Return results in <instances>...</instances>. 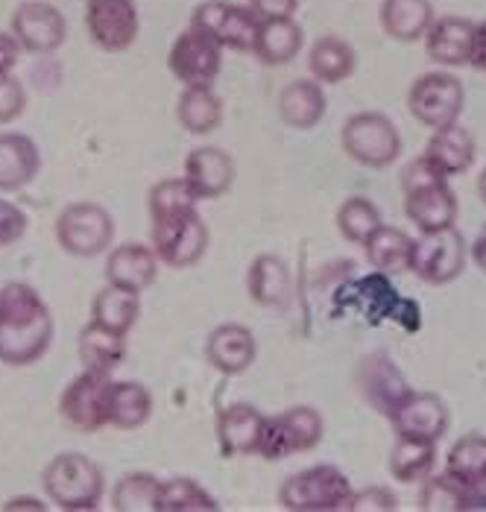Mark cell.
I'll return each instance as SVG.
<instances>
[{"instance_id":"obj_1","label":"cell","mask_w":486,"mask_h":512,"mask_svg":"<svg viewBox=\"0 0 486 512\" xmlns=\"http://www.w3.org/2000/svg\"><path fill=\"white\" fill-rule=\"evenodd\" d=\"M56 322L50 305L27 281H6L0 287V363L24 369L50 352Z\"/></svg>"},{"instance_id":"obj_2","label":"cell","mask_w":486,"mask_h":512,"mask_svg":"<svg viewBox=\"0 0 486 512\" xmlns=\"http://www.w3.org/2000/svg\"><path fill=\"white\" fill-rule=\"evenodd\" d=\"M41 489L47 501L59 510L88 512L97 510L106 495V474L97 460L80 451L56 454L44 472H41Z\"/></svg>"},{"instance_id":"obj_3","label":"cell","mask_w":486,"mask_h":512,"mask_svg":"<svg viewBox=\"0 0 486 512\" xmlns=\"http://www.w3.org/2000/svg\"><path fill=\"white\" fill-rule=\"evenodd\" d=\"M340 147L355 164H361L366 170L393 167L405 153V141H402L396 120L375 109L355 112L346 118L340 129Z\"/></svg>"},{"instance_id":"obj_4","label":"cell","mask_w":486,"mask_h":512,"mask_svg":"<svg viewBox=\"0 0 486 512\" xmlns=\"http://www.w3.org/2000/svg\"><path fill=\"white\" fill-rule=\"evenodd\" d=\"M53 235L65 255L91 261L112 249L115 217L106 205H100L94 199L68 202L53 223Z\"/></svg>"},{"instance_id":"obj_5","label":"cell","mask_w":486,"mask_h":512,"mask_svg":"<svg viewBox=\"0 0 486 512\" xmlns=\"http://www.w3.org/2000/svg\"><path fill=\"white\" fill-rule=\"evenodd\" d=\"M355 486L331 463H317L302 472L287 474L279 486V504L293 512L346 510Z\"/></svg>"},{"instance_id":"obj_6","label":"cell","mask_w":486,"mask_h":512,"mask_svg":"<svg viewBox=\"0 0 486 512\" xmlns=\"http://www.w3.org/2000/svg\"><path fill=\"white\" fill-rule=\"evenodd\" d=\"M325 436V416L311 404H296L267 416L264 434L258 445V457L267 463H279L287 457L314 451Z\"/></svg>"},{"instance_id":"obj_7","label":"cell","mask_w":486,"mask_h":512,"mask_svg":"<svg viewBox=\"0 0 486 512\" xmlns=\"http://www.w3.org/2000/svg\"><path fill=\"white\" fill-rule=\"evenodd\" d=\"M410 118L428 129L457 123L466 109V85L451 71H428L410 82L407 88Z\"/></svg>"},{"instance_id":"obj_8","label":"cell","mask_w":486,"mask_h":512,"mask_svg":"<svg viewBox=\"0 0 486 512\" xmlns=\"http://www.w3.org/2000/svg\"><path fill=\"white\" fill-rule=\"evenodd\" d=\"M466 264H469V243L457 232V226H451L443 232L413 237L407 273H413L428 287H446L463 276Z\"/></svg>"},{"instance_id":"obj_9","label":"cell","mask_w":486,"mask_h":512,"mask_svg":"<svg viewBox=\"0 0 486 512\" xmlns=\"http://www.w3.org/2000/svg\"><path fill=\"white\" fill-rule=\"evenodd\" d=\"M211 232L200 217V211L150 220V246L159 258V264L170 270H191L197 267L208 252Z\"/></svg>"},{"instance_id":"obj_10","label":"cell","mask_w":486,"mask_h":512,"mask_svg":"<svg viewBox=\"0 0 486 512\" xmlns=\"http://www.w3.org/2000/svg\"><path fill=\"white\" fill-rule=\"evenodd\" d=\"M9 33L30 56H53L68 41V18L50 0H21L12 9Z\"/></svg>"},{"instance_id":"obj_11","label":"cell","mask_w":486,"mask_h":512,"mask_svg":"<svg viewBox=\"0 0 486 512\" xmlns=\"http://www.w3.org/2000/svg\"><path fill=\"white\" fill-rule=\"evenodd\" d=\"M167 71L176 82H182V88L214 85L223 74V47L188 24V30H182L167 50Z\"/></svg>"},{"instance_id":"obj_12","label":"cell","mask_w":486,"mask_h":512,"mask_svg":"<svg viewBox=\"0 0 486 512\" xmlns=\"http://www.w3.org/2000/svg\"><path fill=\"white\" fill-rule=\"evenodd\" d=\"M85 33L103 53H126L141 33L135 0H85Z\"/></svg>"},{"instance_id":"obj_13","label":"cell","mask_w":486,"mask_h":512,"mask_svg":"<svg viewBox=\"0 0 486 512\" xmlns=\"http://www.w3.org/2000/svg\"><path fill=\"white\" fill-rule=\"evenodd\" d=\"M191 27L208 33L223 50L249 53L258 30V18L246 3L235 0H203L191 12Z\"/></svg>"},{"instance_id":"obj_14","label":"cell","mask_w":486,"mask_h":512,"mask_svg":"<svg viewBox=\"0 0 486 512\" xmlns=\"http://www.w3.org/2000/svg\"><path fill=\"white\" fill-rule=\"evenodd\" d=\"M387 419L399 439L440 442L448 434L451 413H448L443 395L428 393V390H410Z\"/></svg>"},{"instance_id":"obj_15","label":"cell","mask_w":486,"mask_h":512,"mask_svg":"<svg viewBox=\"0 0 486 512\" xmlns=\"http://www.w3.org/2000/svg\"><path fill=\"white\" fill-rule=\"evenodd\" d=\"M112 375H97L82 369L59 395V416L82 434H97L106 428V387Z\"/></svg>"},{"instance_id":"obj_16","label":"cell","mask_w":486,"mask_h":512,"mask_svg":"<svg viewBox=\"0 0 486 512\" xmlns=\"http://www.w3.org/2000/svg\"><path fill=\"white\" fill-rule=\"evenodd\" d=\"M407 223L419 232H443L457 223L460 214V199L454 194L451 182L440 179V182H425V185H413L405 188V199H402Z\"/></svg>"},{"instance_id":"obj_17","label":"cell","mask_w":486,"mask_h":512,"mask_svg":"<svg viewBox=\"0 0 486 512\" xmlns=\"http://www.w3.org/2000/svg\"><path fill=\"white\" fill-rule=\"evenodd\" d=\"M355 384H358L366 404L381 416H390L396 410V404L413 390L405 381L399 363L384 352H369L361 357V363L355 369Z\"/></svg>"},{"instance_id":"obj_18","label":"cell","mask_w":486,"mask_h":512,"mask_svg":"<svg viewBox=\"0 0 486 512\" xmlns=\"http://www.w3.org/2000/svg\"><path fill=\"white\" fill-rule=\"evenodd\" d=\"M185 182L197 194L200 202L226 197L238 179V164L229 150L214 147V144H200L185 156Z\"/></svg>"},{"instance_id":"obj_19","label":"cell","mask_w":486,"mask_h":512,"mask_svg":"<svg viewBox=\"0 0 486 512\" xmlns=\"http://www.w3.org/2000/svg\"><path fill=\"white\" fill-rule=\"evenodd\" d=\"M246 293L258 308L287 311L296 296L293 270L279 252H261L246 267Z\"/></svg>"},{"instance_id":"obj_20","label":"cell","mask_w":486,"mask_h":512,"mask_svg":"<svg viewBox=\"0 0 486 512\" xmlns=\"http://www.w3.org/2000/svg\"><path fill=\"white\" fill-rule=\"evenodd\" d=\"M478 21L466 15H437L431 30L425 33V56L440 68H463L475 53Z\"/></svg>"},{"instance_id":"obj_21","label":"cell","mask_w":486,"mask_h":512,"mask_svg":"<svg viewBox=\"0 0 486 512\" xmlns=\"http://www.w3.org/2000/svg\"><path fill=\"white\" fill-rule=\"evenodd\" d=\"M258 357V340L252 328L243 322H220L205 337V360L214 372L226 378H238L246 369H252Z\"/></svg>"},{"instance_id":"obj_22","label":"cell","mask_w":486,"mask_h":512,"mask_svg":"<svg viewBox=\"0 0 486 512\" xmlns=\"http://www.w3.org/2000/svg\"><path fill=\"white\" fill-rule=\"evenodd\" d=\"M267 413L249 401L226 404L214 419V436L223 457H258Z\"/></svg>"},{"instance_id":"obj_23","label":"cell","mask_w":486,"mask_h":512,"mask_svg":"<svg viewBox=\"0 0 486 512\" xmlns=\"http://www.w3.org/2000/svg\"><path fill=\"white\" fill-rule=\"evenodd\" d=\"M41 170L39 144L27 132H0V194H18L36 182Z\"/></svg>"},{"instance_id":"obj_24","label":"cell","mask_w":486,"mask_h":512,"mask_svg":"<svg viewBox=\"0 0 486 512\" xmlns=\"http://www.w3.org/2000/svg\"><path fill=\"white\" fill-rule=\"evenodd\" d=\"M276 109H279V118H282L284 126H290L296 132L317 129L323 123L325 112H328L325 85L314 77L290 79L279 91Z\"/></svg>"},{"instance_id":"obj_25","label":"cell","mask_w":486,"mask_h":512,"mask_svg":"<svg viewBox=\"0 0 486 512\" xmlns=\"http://www.w3.org/2000/svg\"><path fill=\"white\" fill-rule=\"evenodd\" d=\"M159 267L150 243H121L106 252V281L132 293L150 290L159 278Z\"/></svg>"},{"instance_id":"obj_26","label":"cell","mask_w":486,"mask_h":512,"mask_svg":"<svg viewBox=\"0 0 486 512\" xmlns=\"http://www.w3.org/2000/svg\"><path fill=\"white\" fill-rule=\"evenodd\" d=\"M422 156L428 158L446 179L463 176L466 170H472L475 158H478V141L475 135L457 120L440 129H431V138L425 141Z\"/></svg>"},{"instance_id":"obj_27","label":"cell","mask_w":486,"mask_h":512,"mask_svg":"<svg viewBox=\"0 0 486 512\" xmlns=\"http://www.w3.org/2000/svg\"><path fill=\"white\" fill-rule=\"evenodd\" d=\"M156 401L147 384L141 381H118L109 378L106 387V428L115 431H138L150 422Z\"/></svg>"},{"instance_id":"obj_28","label":"cell","mask_w":486,"mask_h":512,"mask_svg":"<svg viewBox=\"0 0 486 512\" xmlns=\"http://www.w3.org/2000/svg\"><path fill=\"white\" fill-rule=\"evenodd\" d=\"M302 50H305V30L296 18H267L258 21L249 53L267 68H282L290 65Z\"/></svg>"},{"instance_id":"obj_29","label":"cell","mask_w":486,"mask_h":512,"mask_svg":"<svg viewBox=\"0 0 486 512\" xmlns=\"http://www.w3.org/2000/svg\"><path fill=\"white\" fill-rule=\"evenodd\" d=\"M446 474H451L472 498V507L486 504V436H460L446 457Z\"/></svg>"},{"instance_id":"obj_30","label":"cell","mask_w":486,"mask_h":512,"mask_svg":"<svg viewBox=\"0 0 486 512\" xmlns=\"http://www.w3.org/2000/svg\"><path fill=\"white\" fill-rule=\"evenodd\" d=\"M126 355H129V340L123 334L109 331L88 319V325L77 337V357H80L82 369L97 372V375H115Z\"/></svg>"},{"instance_id":"obj_31","label":"cell","mask_w":486,"mask_h":512,"mask_svg":"<svg viewBox=\"0 0 486 512\" xmlns=\"http://www.w3.org/2000/svg\"><path fill=\"white\" fill-rule=\"evenodd\" d=\"M226 118V103L214 85H185L176 100V120L188 135L205 138L217 132Z\"/></svg>"},{"instance_id":"obj_32","label":"cell","mask_w":486,"mask_h":512,"mask_svg":"<svg viewBox=\"0 0 486 512\" xmlns=\"http://www.w3.org/2000/svg\"><path fill=\"white\" fill-rule=\"evenodd\" d=\"M434 18H437V9L431 0H381V6H378L381 30L402 44L425 39Z\"/></svg>"},{"instance_id":"obj_33","label":"cell","mask_w":486,"mask_h":512,"mask_svg":"<svg viewBox=\"0 0 486 512\" xmlns=\"http://www.w3.org/2000/svg\"><path fill=\"white\" fill-rule=\"evenodd\" d=\"M308 71L323 85H340L358 71V50L343 36H320L308 47Z\"/></svg>"},{"instance_id":"obj_34","label":"cell","mask_w":486,"mask_h":512,"mask_svg":"<svg viewBox=\"0 0 486 512\" xmlns=\"http://www.w3.org/2000/svg\"><path fill=\"white\" fill-rule=\"evenodd\" d=\"M138 319H141V293L123 290V287L109 284V281L94 293V299H91V322L129 337V331L138 325Z\"/></svg>"},{"instance_id":"obj_35","label":"cell","mask_w":486,"mask_h":512,"mask_svg":"<svg viewBox=\"0 0 486 512\" xmlns=\"http://www.w3.org/2000/svg\"><path fill=\"white\" fill-rule=\"evenodd\" d=\"M366 261L381 273V276H402L410 270V249H413V237L396 229V226H381L375 235L366 240L364 246Z\"/></svg>"},{"instance_id":"obj_36","label":"cell","mask_w":486,"mask_h":512,"mask_svg":"<svg viewBox=\"0 0 486 512\" xmlns=\"http://www.w3.org/2000/svg\"><path fill=\"white\" fill-rule=\"evenodd\" d=\"M437 466V442H419V439H399L390 448L387 469L399 483H422Z\"/></svg>"},{"instance_id":"obj_37","label":"cell","mask_w":486,"mask_h":512,"mask_svg":"<svg viewBox=\"0 0 486 512\" xmlns=\"http://www.w3.org/2000/svg\"><path fill=\"white\" fill-rule=\"evenodd\" d=\"M334 223H337V232L343 235V240L364 246L366 240L384 226V217L372 199L364 197V194H355V197H346L340 202Z\"/></svg>"},{"instance_id":"obj_38","label":"cell","mask_w":486,"mask_h":512,"mask_svg":"<svg viewBox=\"0 0 486 512\" xmlns=\"http://www.w3.org/2000/svg\"><path fill=\"white\" fill-rule=\"evenodd\" d=\"M220 501L194 477H167L159 486L156 512H214Z\"/></svg>"},{"instance_id":"obj_39","label":"cell","mask_w":486,"mask_h":512,"mask_svg":"<svg viewBox=\"0 0 486 512\" xmlns=\"http://www.w3.org/2000/svg\"><path fill=\"white\" fill-rule=\"evenodd\" d=\"M162 477L150 472H129L112 486V510L118 512H156Z\"/></svg>"},{"instance_id":"obj_40","label":"cell","mask_w":486,"mask_h":512,"mask_svg":"<svg viewBox=\"0 0 486 512\" xmlns=\"http://www.w3.org/2000/svg\"><path fill=\"white\" fill-rule=\"evenodd\" d=\"M200 208V199L191 191V185L185 182V176H167L159 179L150 194H147V211L150 220H167V217H179V214H191Z\"/></svg>"},{"instance_id":"obj_41","label":"cell","mask_w":486,"mask_h":512,"mask_svg":"<svg viewBox=\"0 0 486 512\" xmlns=\"http://www.w3.org/2000/svg\"><path fill=\"white\" fill-rule=\"evenodd\" d=\"M419 510L431 512H454V510H475L469 492L451 477V474H428L419 489Z\"/></svg>"},{"instance_id":"obj_42","label":"cell","mask_w":486,"mask_h":512,"mask_svg":"<svg viewBox=\"0 0 486 512\" xmlns=\"http://www.w3.org/2000/svg\"><path fill=\"white\" fill-rule=\"evenodd\" d=\"M27 88L15 74L0 77V126H9L27 112Z\"/></svg>"},{"instance_id":"obj_43","label":"cell","mask_w":486,"mask_h":512,"mask_svg":"<svg viewBox=\"0 0 486 512\" xmlns=\"http://www.w3.org/2000/svg\"><path fill=\"white\" fill-rule=\"evenodd\" d=\"M27 229H30L27 211H24L18 202L0 197V249L18 243L21 237L27 235Z\"/></svg>"},{"instance_id":"obj_44","label":"cell","mask_w":486,"mask_h":512,"mask_svg":"<svg viewBox=\"0 0 486 512\" xmlns=\"http://www.w3.org/2000/svg\"><path fill=\"white\" fill-rule=\"evenodd\" d=\"M399 507L396 495L387 486H366V489H355L346 510L352 512H390Z\"/></svg>"},{"instance_id":"obj_45","label":"cell","mask_w":486,"mask_h":512,"mask_svg":"<svg viewBox=\"0 0 486 512\" xmlns=\"http://www.w3.org/2000/svg\"><path fill=\"white\" fill-rule=\"evenodd\" d=\"M299 3L302 0H246V6L255 12L258 21H267V18H296Z\"/></svg>"},{"instance_id":"obj_46","label":"cell","mask_w":486,"mask_h":512,"mask_svg":"<svg viewBox=\"0 0 486 512\" xmlns=\"http://www.w3.org/2000/svg\"><path fill=\"white\" fill-rule=\"evenodd\" d=\"M21 53H24V50H21L18 39H15L9 30H0V77H6V74L15 71Z\"/></svg>"},{"instance_id":"obj_47","label":"cell","mask_w":486,"mask_h":512,"mask_svg":"<svg viewBox=\"0 0 486 512\" xmlns=\"http://www.w3.org/2000/svg\"><path fill=\"white\" fill-rule=\"evenodd\" d=\"M469 68H475V71H484L486 74V21H478L475 53H472V62H469Z\"/></svg>"},{"instance_id":"obj_48","label":"cell","mask_w":486,"mask_h":512,"mask_svg":"<svg viewBox=\"0 0 486 512\" xmlns=\"http://www.w3.org/2000/svg\"><path fill=\"white\" fill-rule=\"evenodd\" d=\"M469 261L486 276V226L478 232V237L469 243Z\"/></svg>"},{"instance_id":"obj_49","label":"cell","mask_w":486,"mask_h":512,"mask_svg":"<svg viewBox=\"0 0 486 512\" xmlns=\"http://www.w3.org/2000/svg\"><path fill=\"white\" fill-rule=\"evenodd\" d=\"M6 510H47V504L39 498H30V495H21V498H12L3 504Z\"/></svg>"},{"instance_id":"obj_50","label":"cell","mask_w":486,"mask_h":512,"mask_svg":"<svg viewBox=\"0 0 486 512\" xmlns=\"http://www.w3.org/2000/svg\"><path fill=\"white\" fill-rule=\"evenodd\" d=\"M478 197H481V202L486 205V164H484V170L478 173Z\"/></svg>"}]
</instances>
